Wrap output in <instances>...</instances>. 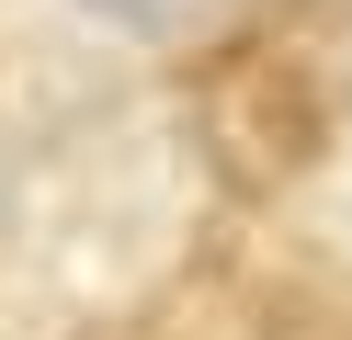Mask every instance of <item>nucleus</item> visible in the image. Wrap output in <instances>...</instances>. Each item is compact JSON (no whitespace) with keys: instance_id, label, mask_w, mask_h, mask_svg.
<instances>
[{"instance_id":"1","label":"nucleus","mask_w":352,"mask_h":340,"mask_svg":"<svg viewBox=\"0 0 352 340\" xmlns=\"http://www.w3.org/2000/svg\"><path fill=\"white\" fill-rule=\"evenodd\" d=\"M205 136H216V159H228L239 181H284L318 148V102H307V80L284 57H228V80H216V102H205Z\"/></svg>"},{"instance_id":"2","label":"nucleus","mask_w":352,"mask_h":340,"mask_svg":"<svg viewBox=\"0 0 352 340\" xmlns=\"http://www.w3.org/2000/svg\"><path fill=\"white\" fill-rule=\"evenodd\" d=\"M80 12H102V23H125V34H182L205 0H80Z\"/></svg>"}]
</instances>
